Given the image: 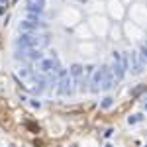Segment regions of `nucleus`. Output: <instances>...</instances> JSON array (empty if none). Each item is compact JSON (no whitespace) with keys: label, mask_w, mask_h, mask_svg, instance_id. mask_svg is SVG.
Wrapping results in <instances>:
<instances>
[{"label":"nucleus","mask_w":147,"mask_h":147,"mask_svg":"<svg viewBox=\"0 0 147 147\" xmlns=\"http://www.w3.org/2000/svg\"><path fill=\"white\" fill-rule=\"evenodd\" d=\"M45 45H49V35L39 32H24L16 41V47H30V49H41Z\"/></svg>","instance_id":"1"},{"label":"nucleus","mask_w":147,"mask_h":147,"mask_svg":"<svg viewBox=\"0 0 147 147\" xmlns=\"http://www.w3.org/2000/svg\"><path fill=\"white\" fill-rule=\"evenodd\" d=\"M110 69L108 67H100L92 73V79H90V90L92 92H100L104 90V82H106V77H108Z\"/></svg>","instance_id":"2"},{"label":"nucleus","mask_w":147,"mask_h":147,"mask_svg":"<svg viewBox=\"0 0 147 147\" xmlns=\"http://www.w3.org/2000/svg\"><path fill=\"white\" fill-rule=\"evenodd\" d=\"M16 59L22 61H41L43 55L39 49H30V47H16Z\"/></svg>","instance_id":"3"},{"label":"nucleus","mask_w":147,"mask_h":147,"mask_svg":"<svg viewBox=\"0 0 147 147\" xmlns=\"http://www.w3.org/2000/svg\"><path fill=\"white\" fill-rule=\"evenodd\" d=\"M114 63H112V75L116 80H122L125 75V67L122 63V53H114Z\"/></svg>","instance_id":"4"},{"label":"nucleus","mask_w":147,"mask_h":147,"mask_svg":"<svg viewBox=\"0 0 147 147\" xmlns=\"http://www.w3.org/2000/svg\"><path fill=\"white\" fill-rule=\"evenodd\" d=\"M57 92H59L61 96L73 94V77H71V75H65V77L59 79V82H57Z\"/></svg>","instance_id":"5"},{"label":"nucleus","mask_w":147,"mask_h":147,"mask_svg":"<svg viewBox=\"0 0 147 147\" xmlns=\"http://www.w3.org/2000/svg\"><path fill=\"white\" fill-rule=\"evenodd\" d=\"M37 69H39V73L49 75V73H57L61 67H59V61H57V59L49 57V59H41V61H39V65H37Z\"/></svg>","instance_id":"6"},{"label":"nucleus","mask_w":147,"mask_h":147,"mask_svg":"<svg viewBox=\"0 0 147 147\" xmlns=\"http://www.w3.org/2000/svg\"><path fill=\"white\" fill-rule=\"evenodd\" d=\"M41 28H45V22H30V20H22L20 22V32H37V30H41Z\"/></svg>","instance_id":"7"},{"label":"nucleus","mask_w":147,"mask_h":147,"mask_svg":"<svg viewBox=\"0 0 147 147\" xmlns=\"http://www.w3.org/2000/svg\"><path fill=\"white\" fill-rule=\"evenodd\" d=\"M26 10L41 14V12L45 10V0H28V2H26Z\"/></svg>","instance_id":"8"},{"label":"nucleus","mask_w":147,"mask_h":147,"mask_svg":"<svg viewBox=\"0 0 147 147\" xmlns=\"http://www.w3.org/2000/svg\"><path fill=\"white\" fill-rule=\"evenodd\" d=\"M82 73H84V67L79 65V63L71 65V69H69V75H71L73 79H80V77H82Z\"/></svg>","instance_id":"9"},{"label":"nucleus","mask_w":147,"mask_h":147,"mask_svg":"<svg viewBox=\"0 0 147 147\" xmlns=\"http://www.w3.org/2000/svg\"><path fill=\"white\" fill-rule=\"evenodd\" d=\"M139 53H131V63H134V75H139L141 71H143V63L137 59Z\"/></svg>","instance_id":"10"},{"label":"nucleus","mask_w":147,"mask_h":147,"mask_svg":"<svg viewBox=\"0 0 147 147\" xmlns=\"http://www.w3.org/2000/svg\"><path fill=\"white\" fill-rule=\"evenodd\" d=\"M30 22H41V14H35V12H28V18Z\"/></svg>","instance_id":"11"},{"label":"nucleus","mask_w":147,"mask_h":147,"mask_svg":"<svg viewBox=\"0 0 147 147\" xmlns=\"http://www.w3.org/2000/svg\"><path fill=\"white\" fill-rule=\"evenodd\" d=\"M141 120H143V116H141V114H134V116H129V118H127V122H129V124H137V122H141Z\"/></svg>","instance_id":"12"},{"label":"nucleus","mask_w":147,"mask_h":147,"mask_svg":"<svg viewBox=\"0 0 147 147\" xmlns=\"http://www.w3.org/2000/svg\"><path fill=\"white\" fill-rule=\"evenodd\" d=\"M112 104H114V98H112V96H106V98L102 100V108L106 110V108H110Z\"/></svg>","instance_id":"13"},{"label":"nucleus","mask_w":147,"mask_h":147,"mask_svg":"<svg viewBox=\"0 0 147 147\" xmlns=\"http://www.w3.org/2000/svg\"><path fill=\"white\" fill-rule=\"evenodd\" d=\"M139 55L143 57V61H147V43H143V45H141V53H139Z\"/></svg>","instance_id":"14"},{"label":"nucleus","mask_w":147,"mask_h":147,"mask_svg":"<svg viewBox=\"0 0 147 147\" xmlns=\"http://www.w3.org/2000/svg\"><path fill=\"white\" fill-rule=\"evenodd\" d=\"M30 104H32L34 108H39V106H41V102H39V100H32V102H30Z\"/></svg>","instance_id":"15"},{"label":"nucleus","mask_w":147,"mask_h":147,"mask_svg":"<svg viewBox=\"0 0 147 147\" xmlns=\"http://www.w3.org/2000/svg\"><path fill=\"white\" fill-rule=\"evenodd\" d=\"M0 4H2V6H6V4H8V0H0Z\"/></svg>","instance_id":"16"},{"label":"nucleus","mask_w":147,"mask_h":147,"mask_svg":"<svg viewBox=\"0 0 147 147\" xmlns=\"http://www.w3.org/2000/svg\"><path fill=\"white\" fill-rule=\"evenodd\" d=\"M145 110H147V102H145Z\"/></svg>","instance_id":"17"},{"label":"nucleus","mask_w":147,"mask_h":147,"mask_svg":"<svg viewBox=\"0 0 147 147\" xmlns=\"http://www.w3.org/2000/svg\"><path fill=\"white\" fill-rule=\"evenodd\" d=\"M106 147H112V145H106Z\"/></svg>","instance_id":"18"}]
</instances>
